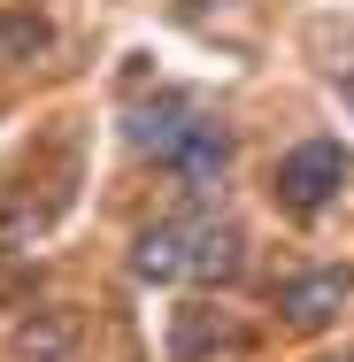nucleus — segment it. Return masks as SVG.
Segmentation results:
<instances>
[{"label":"nucleus","instance_id":"f257e3e1","mask_svg":"<svg viewBox=\"0 0 354 362\" xmlns=\"http://www.w3.org/2000/svg\"><path fill=\"white\" fill-rule=\"evenodd\" d=\"M247 239L231 216H162L131 239V278L146 286H223L239 278Z\"/></svg>","mask_w":354,"mask_h":362},{"label":"nucleus","instance_id":"f03ea898","mask_svg":"<svg viewBox=\"0 0 354 362\" xmlns=\"http://www.w3.org/2000/svg\"><path fill=\"white\" fill-rule=\"evenodd\" d=\"M347 177H354V154L339 139H300L278 170H270V193H278L285 216H324V209L347 193Z\"/></svg>","mask_w":354,"mask_h":362},{"label":"nucleus","instance_id":"7ed1b4c3","mask_svg":"<svg viewBox=\"0 0 354 362\" xmlns=\"http://www.w3.org/2000/svg\"><path fill=\"white\" fill-rule=\"evenodd\" d=\"M347 300H354V270H347V262L300 270V278L278 293V308H285V324H293V332H324V324H339V308H347Z\"/></svg>","mask_w":354,"mask_h":362},{"label":"nucleus","instance_id":"20e7f679","mask_svg":"<svg viewBox=\"0 0 354 362\" xmlns=\"http://www.w3.org/2000/svg\"><path fill=\"white\" fill-rule=\"evenodd\" d=\"M162 170H170L185 193H216V185H223V170H231V132H223L216 116H201L185 139L162 154Z\"/></svg>","mask_w":354,"mask_h":362},{"label":"nucleus","instance_id":"39448f33","mask_svg":"<svg viewBox=\"0 0 354 362\" xmlns=\"http://www.w3.org/2000/svg\"><path fill=\"white\" fill-rule=\"evenodd\" d=\"M201 116H208V108H201L193 93H154V100H139V108H131V124H124V132H131V146H139V154H154V162H162V154L185 139Z\"/></svg>","mask_w":354,"mask_h":362},{"label":"nucleus","instance_id":"423d86ee","mask_svg":"<svg viewBox=\"0 0 354 362\" xmlns=\"http://www.w3.org/2000/svg\"><path fill=\"white\" fill-rule=\"evenodd\" d=\"M247 332L223 316V308H208V300H193V308H177V324H170V362H208L216 347H239Z\"/></svg>","mask_w":354,"mask_h":362},{"label":"nucleus","instance_id":"0eeeda50","mask_svg":"<svg viewBox=\"0 0 354 362\" xmlns=\"http://www.w3.org/2000/svg\"><path fill=\"white\" fill-rule=\"evenodd\" d=\"M47 47H54V23L39 8H8L0 16V62H39Z\"/></svg>","mask_w":354,"mask_h":362},{"label":"nucleus","instance_id":"6e6552de","mask_svg":"<svg viewBox=\"0 0 354 362\" xmlns=\"http://www.w3.org/2000/svg\"><path fill=\"white\" fill-rule=\"evenodd\" d=\"M347 100H354V77H347Z\"/></svg>","mask_w":354,"mask_h":362}]
</instances>
